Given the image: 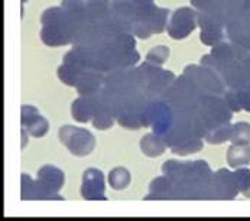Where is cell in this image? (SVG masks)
<instances>
[{
  "label": "cell",
  "mask_w": 250,
  "mask_h": 221,
  "mask_svg": "<svg viewBox=\"0 0 250 221\" xmlns=\"http://www.w3.org/2000/svg\"><path fill=\"white\" fill-rule=\"evenodd\" d=\"M201 91L194 84V81L182 74L177 77L174 82L165 90L161 100L168 103L172 110H191L195 109L198 99L201 97Z\"/></svg>",
  "instance_id": "cell-2"
},
{
  "label": "cell",
  "mask_w": 250,
  "mask_h": 221,
  "mask_svg": "<svg viewBox=\"0 0 250 221\" xmlns=\"http://www.w3.org/2000/svg\"><path fill=\"white\" fill-rule=\"evenodd\" d=\"M231 133H233V124L227 123V124H223L217 129L208 130L204 139L210 145H221V143L229 142L231 139Z\"/></svg>",
  "instance_id": "cell-25"
},
{
  "label": "cell",
  "mask_w": 250,
  "mask_h": 221,
  "mask_svg": "<svg viewBox=\"0 0 250 221\" xmlns=\"http://www.w3.org/2000/svg\"><path fill=\"white\" fill-rule=\"evenodd\" d=\"M169 58V48L165 46V45H159V46H155L152 48L147 55H146V61L150 62V64H155V65H162L167 62V60Z\"/></svg>",
  "instance_id": "cell-30"
},
{
  "label": "cell",
  "mask_w": 250,
  "mask_h": 221,
  "mask_svg": "<svg viewBox=\"0 0 250 221\" xmlns=\"http://www.w3.org/2000/svg\"><path fill=\"white\" fill-rule=\"evenodd\" d=\"M104 78L106 74L94 70H83L77 75L74 87L80 96H93L104 87Z\"/></svg>",
  "instance_id": "cell-12"
},
{
  "label": "cell",
  "mask_w": 250,
  "mask_h": 221,
  "mask_svg": "<svg viewBox=\"0 0 250 221\" xmlns=\"http://www.w3.org/2000/svg\"><path fill=\"white\" fill-rule=\"evenodd\" d=\"M174 182L167 175L155 178L149 185V194L145 200H172Z\"/></svg>",
  "instance_id": "cell-19"
},
{
  "label": "cell",
  "mask_w": 250,
  "mask_h": 221,
  "mask_svg": "<svg viewBox=\"0 0 250 221\" xmlns=\"http://www.w3.org/2000/svg\"><path fill=\"white\" fill-rule=\"evenodd\" d=\"M204 146L203 143V138H198V136H191L188 139H185L184 142H181L177 146L171 147L172 153L179 155V156H187V155H191V153H195V152H200Z\"/></svg>",
  "instance_id": "cell-26"
},
{
  "label": "cell",
  "mask_w": 250,
  "mask_h": 221,
  "mask_svg": "<svg viewBox=\"0 0 250 221\" xmlns=\"http://www.w3.org/2000/svg\"><path fill=\"white\" fill-rule=\"evenodd\" d=\"M21 116H22L21 117L22 127H25L31 136L43 138L48 133V129H49L48 120L34 106H22Z\"/></svg>",
  "instance_id": "cell-13"
},
{
  "label": "cell",
  "mask_w": 250,
  "mask_h": 221,
  "mask_svg": "<svg viewBox=\"0 0 250 221\" xmlns=\"http://www.w3.org/2000/svg\"><path fill=\"white\" fill-rule=\"evenodd\" d=\"M211 55L214 57L221 64H229V62H236L234 61V49H233V43L231 42H220L213 46L211 49Z\"/></svg>",
  "instance_id": "cell-27"
},
{
  "label": "cell",
  "mask_w": 250,
  "mask_h": 221,
  "mask_svg": "<svg viewBox=\"0 0 250 221\" xmlns=\"http://www.w3.org/2000/svg\"><path fill=\"white\" fill-rule=\"evenodd\" d=\"M231 143H250V124L246 121H239L233 124V133H231Z\"/></svg>",
  "instance_id": "cell-29"
},
{
  "label": "cell",
  "mask_w": 250,
  "mask_h": 221,
  "mask_svg": "<svg viewBox=\"0 0 250 221\" xmlns=\"http://www.w3.org/2000/svg\"><path fill=\"white\" fill-rule=\"evenodd\" d=\"M113 16L126 34L133 35V25L138 19V10L132 0H111Z\"/></svg>",
  "instance_id": "cell-11"
},
{
  "label": "cell",
  "mask_w": 250,
  "mask_h": 221,
  "mask_svg": "<svg viewBox=\"0 0 250 221\" xmlns=\"http://www.w3.org/2000/svg\"><path fill=\"white\" fill-rule=\"evenodd\" d=\"M243 195H245L246 198H250V188H249V189H246V191L243 192Z\"/></svg>",
  "instance_id": "cell-36"
},
{
  "label": "cell",
  "mask_w": 250,
  "mask_h": 221,
  "mask_svg": "<svg viewBox=\"0 0 250 221\" xmlns=\"http://www.w3.org/2000/svg\"><path fill=\"white\" fill-rule=\"evenodd\" d=\"M93 97H94V104H96V111H94V117H93V126L96 129H100V130H107L114 124V121L117 119L111 111L108 110L107 107H104L100 103L97 94H93Z\"/></svg>",
  "instance_id": "cell-22"
},
{
  "label": "cell",
  "mask_w": 250,
  "mask_h": 221,
  "mask_svg": "<svg viewBox=\"0 0 250 221\" xmlns=\"http://www.w3.org/2000/svg\"><path fill=\"white\" fill-rule=\"evenodd\" d=\"M167 147L168 146H167L164 138L153 133V132L145 135L141 139V149H142L143 153L149 158H158V156L164 155Z\"/></svg>",
  "instance_id": "cell-20"
},
{
  "label": "cell",
  "mask_w": 250,
  "mask_h": 221,
  "mask_svg": "<svg viewBox=\"0 0 250 221\" xmlns=\"http://www.w3.org/2000/svg\"><path fill=\"white\" fill-rule=\"evenodd\" d=\"M138 74V82L139 88L147 96V99L152 100H161L165 90L174 82L177 78L175 74L161 68L159 65L143 62L139 67H136Z\"/></svg>",
  "instance_id": "cell-1"
},
{
  "label": "cell",
  "mask_w": 250,
  "mask_h": 221,
  "mask_svg": "<svg viewBox=\"0 0 250 221\" xmlns=\"http://www.w3.org/2000/svg\"><path fill=\"white\" fill-rule=\"evenodd\" d=\"M198 26L201 28L200 39L204 45L214 46L224 39V25L215 18L198 12Z\"/></svg>",
  "instance_id": "cell-10"
},
{
  "label": "cell",
  "mask_w": 250,
  "mask_h": 221,
  "mask_svg": "<svg viewBox=\"0 0 250 221\" xmlns=\"http://www.w3.org/2000/svg\"><path fill=\"white\" fill-rule=\"evenodd\" d=\"M168 9L164 7H155L150 16V31L152 34H162L168 26Z\"/></svg>",
  "instance_id": "cell-28"
},
{
  "label": "cell",
  "mask_w": 250,
  "mask_h": 221,
  "mask_svg": "<svg viewBox=\"0 0 250 221\" xmlns=\"http://www.w3.org/2000/svg\"><path fill=\"white\" fill-rule=\"evenodd\" d=\"M174 110L164 100H152L142 110L143 127H150L153 133L165 136L174 126Z\"/></svg>",
  "instance_id": "cell-4"
},
{
  "label": "cell",
  "mask_w": 250,
  "mask_h": 221,
  "mask_svg": "<svg viewBox=\"0 0 250 221\" xmlns=\"http://www.w3.org/2000/svg\"><path fill=\"white\" fill-rule=\"evenodd\" d=\"M94 111H96V104L93 96H80L77 100H74L71 106L72 117L80 123H87L93 120Z\"/></svg>",
  "instance_id": "cell-18"
},
{
  "label": "cell",
  "mask_w": 250,
  "mask_h": 221,
  "mask_svg": "<svg viewBox=\"0 0 250 221\" xmlns=\"http://www.w3.org/2000/svg\"><path fill=\"white\" fill-rule=\"evenodd\" d=\"M85 6H87L91 25H96V26L106 25L113 15L111 0H87Z\"/></svg>",
  "instance_id": "cell-16"
},
{
  "label": "cell",
  "mask_w": 250,
  "mask_h": 221,
  "mask_svg": "<svg viewBox=\"0 0 250 221\" xmlns=\"http://www.w3.org/2000/svg\"><path fill=\"white\" fill-rule=\"evenodd\" d=\"M26 132H28V130L23 127V129H22V141H23V142H22V147L26 146Z\"/></svg>",
  "instance_id": "cell-35"
},
{
  "label": "cell",
  "mask_w": 250,
  "mask_h": 221,
  "mask_svg": "<svg viewBox=\"0 0 250 221\" xmlns=\"http://www.w3.org/2000/svg\"><path fill=\"white\" fill-rule=\"evenodd\" d=\"M142 110L143 109L126 107L125 110L119 114L117 123H119L122 127H126V129H133V130L141 129V127H143Z\"/></svg>",
  "instance_id": "cell-23"
},
{
  "label": "cell",
  "mask_w": 250,
  "mask_h": 221,
  "mask_svg": "<svg viewBox=\"0 0 250 221\" xmlns=\"http://www.w3.org/2000/svg\"><path fill=\"white\" fill-rule=\"evenodd\" d=\"M237 93H239V99H240L242 109L250 113V90L243 88V90H237Z\"/></svg>",
  "instance_id": "cell-33"
},
{
  "label": "cell",
  "mask_w": 250,
  "mask_h": 221,
  "mask_svg": "<svg viewBox=\"0 0 250 221\" xmlns=\"http://www.w3.org/2000/svg\"><path fill=\"white\" fill-rule=\"evenodd\" d=\"M223 99H224L227 107L233 111V113H237V111L243 110V109H242V104H240V99H239L237 90H230V88H229V91L224 93Z\"/></svg>",
  "instance_id": "cell-32"
},
{
  "label": "cell",
  "mask_w": 250,
  "mask_h": 221,
  "mask_svg": "<svg viewBox=\"0 0 250 221\" xmlns=\"http://www.w3.org/2000/svg\"><path fill=\"white\" fill-rule=\"evenodd\" d=\"M58 136L61 143L67 146L74 156H87L96 146V138L93 136V133L83 127L62 126L58 132Z\"/></svg>",
  "instance_id": "cell-5"
},
{
  "label": "cell",
  "mask_w": 250,
  "mask_h": 221,
  "mask_svg": "<svg viewBox=\"0 0 250 221\" xmlns=\"http://www.w3.org/2000/svg\"><path fill=\"white\" fill-rule=\"evenodd\" d=\"M81 195L84 200L96 201V200H107L104 194V175L102 171L96 168H90L83 174Z\"/></svg>",
  "instance_id": "cell-9"
},
{
  "label": "cell",
  "mask_w": 250,
  "mask_h": 221,
  "mask_svg": "<svg viewBox=\"0 0 250 221\" xmlns=\"http://www.w3.org/2000/svg\"><path fill=\"white\" fill-rule=\"evenodd\" d=\"M22 186L21 197L22 200H62L60 194L48 191L45 186L38 182V180H32L26 174L22 175Z\"/></svg>",
  "instance_id": "cell-14"
},
{
  "label": "cell",
  "mask_w": 250,
  "mask_h": 221,
  "mask_svg": "<svg viewBox=\"0 0 250 221\" xmlns=\"http://www.w3.org/2000/svg\"><path fill=\"white\" fill-rule=\"evenodd\" d=\"M234 178H236V182H237V188L239 191L243 194L246 189L250 188V171L246 168H236V172H234Z\"/></svg>",
  "instance_id": "cell-31"
},
{
  "label": "cell",
  "mask_w": 250,
  "mask_h": 221,
  "mask_svg": "<svg viewBox=\"0 0 250 221\" xmlns=\"http://www.w3.org/2000/svg\"><path fill=\"white\" fill-rule=\"evenodd\" d=\"M132 1L135 3V6H136V7H147V6L155 4V3H153V0H132Z\"/></svg>",
  "instance_id": "cell-34"
},
{
  "label": "cell",
  "mask_w": 250,
  "mask_h": 221,
  "mask_svg": "<svg viewBox=\"0 0 250 221\" xmlns=\"http://www.w3.org/2000/svg\"><path fill=\"white\" fill-rule=\"evenodd\" d=\"M234 172L218 169L211 178V200H234L239 194Z\"/></svg>",
  "instance_id": "cell-8"
},
{
  "label": "cell",
  "mask_w": 250,
  "mask_h": 221,
  "mask_svg": "<svg viewBox=\"0 0 250 221\" xmlns=\"http://www.w3.org/2000/svg\"><path fill=\"white\" fill-rule=\"evenodd\" d=\"M195 111L201 117L207 132L230 123L233 111L230 110L223 97L214 94H204L198 99Z\"/></svg>",
  "instance_id": "cell-3"
},
{
  "label": "cell",
  "mask_w": 250,
  "mask_h": 221,
  "mask_svg": "<svg viewBox=\"0 0 250 221\" xmlns=\"http://www.w3.org/2000/svg\"><path fill=\"white\" fill-rule=\"evenodd\" d=\"M227 163L231 168H242L250 163V143H233L227 150Z\"/></svg>",
  "instance_id": "cell-21"
},
{
  "label": "cell",
  "mask_w": 250,
  "mask_h": 221,
  "mask_svg": "<svg viewBox=\"0 0 250 221\" xmlns=\"http://www.w3.org/2000/svg\"><path fill=\"white\" fill-rule=\"evenodd\" d=\"M184 74L194 81V84L198 87L203 96H221L226 93V84L223 82L221 77L206 65H187L184 68Z\"/></svg>",
  "instance_id": "cell-6"
},
{
  "label": "cell",
  "mask_w": 250,
  "mask_h": 221,
  "mask_svg": "<svg viewBox=\"0 0 250 221\" xmlns=\"http://www.w3.org/2000/svg\"><path fill=\"white\" fill-rule=\"evenodd\" d=\"M198 12L191 7H179L168 20V34L175 40L185 39L198 26Z\"/></svg>",
  "instance_id": "cell-7"
},
{
  "label": "cell",
  "mask_w": 250,
  "mask_h": 221,
  "mask_svg": "<svg viewBox=\"0 0 250 221\" xmlns=\"http://www.w3.org/2000/svg\"><path fill=\"white\" fill-rule=\"evenodd\" d=\"M130 181H132V177H130V172L126 168L119 166V168L111 169L110 174H108V184L116 191L125 189L126 186H129Z\"/></svg>",
  "instance_id": "cell-24"
},
{
  "label": "cell",
  "mask_w": 250,
  "mask_h": 221,
  "mask_svg": "<svg viewBox=\"0 0 250 221\" xmlns=\"http://www.w3.org/2000/svg\"><path fill=\"white\" fill-rule=\"evenodd\" d=\"M38 182L45 186L48 191L51 192H55L58 194L60 189L64 186L65 182V175L64 172L57 168V166H52V165H45L42 166L39 171H38Z\"/></svg>",
  "instance_id": "cell-15"
},
{
  "label": "cell",
  "mask_w": 250,
  "mask_h": 221,
  "mask_svg": "<svg viewBox=\"0 0 250 221\" xmlns=\"http://www.w3.org/2000/svg\"><path fill=\"white\" fill-rule=\"evenodd\" d=\"M243 1H245V4H246V6L250 9V0H243Z\"/></svg>",
  "instance_id": "cell-37"
},
{
  "label": "cell",
  "mask_w": 250,
  "mask_h": 221,
  "mask_svg": "<svg viewBox=\"0 0 250 221\" xmlns=\"http://www.w3.org/2000/svg\"><path fill=\"white\" fill-rule=\"evenodd\" d=\"M227 37L231 42L250 48V19H236L226 26Z\"/></svg>",
  "instance_id": "cell-17"
}]
</instances>
